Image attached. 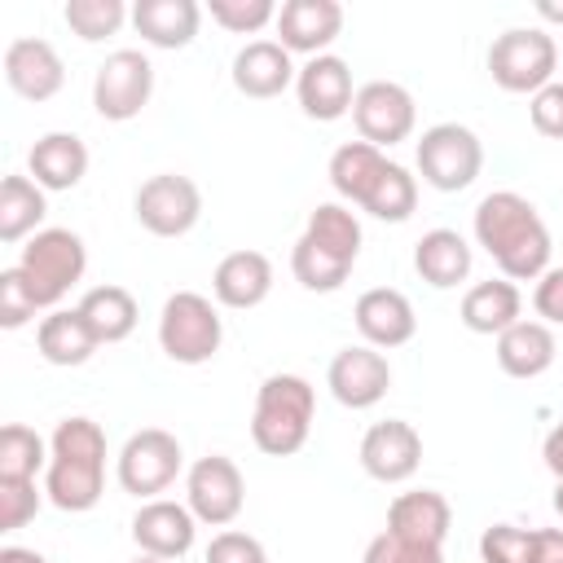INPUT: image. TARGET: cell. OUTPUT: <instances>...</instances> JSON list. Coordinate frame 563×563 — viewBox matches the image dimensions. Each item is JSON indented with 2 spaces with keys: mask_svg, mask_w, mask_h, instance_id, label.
Segmentation results:
<instances>
[{
  "mask_svg": "<svg viewBox=\"0 0 563 563\" xmlns=\"http://www.w3.org/2000/svg\"><path fill=\"white\" fill-rule=\"evenodd\" d=\"M295 97H299V110L317 123H334L352 110L356 92H352V70L343 57L334 53H321V57H308L295 75Z\"/></svg>",
  "mask_w": 563,
  "mask_h": 563,
  "instance_id": "9a60e30c",
  "label": "cell"
},
{
  "mask_svg": "<svg viewBox=\"0 0 563 563\" xmlns=\"http://www.w3.org/2000/svg\"><path fill=\"white\" fill-rule=\"evenodd\" d=\"M418 462H422V435L405 418L374 422L361 435V466L378 484H405L418 471Z\"/></svg>",
  "mask_w": 563,
  "mask_h": 563,
  "instance_id": "5bb4252c",
  "label": "cell"
},
{
  "mask_svg": "<svg viewBox=\"0 0 563 563\" xmlns=\"http://www.w3.org/2000/svg\"><path fill=\"white\" fill-rule=\"evenodd\" d=\"M352 119H356V132L361 141L369 145H396L413 132L418 123V106H413V92L405 84H391V79H369L365 88H356V101H352Z\"/></svg>",
  "mask_w": 563,
  "mask_h": 563,
  "instance_id": "7c38bea8",
  "label": "cell"
},
{
  "mask_svg": "<svg viewBox=\"0 0 563 563\" xmlns=\"http://www.w3.org/2000/svg\"><path fill=\"white\" fill-rule=\"evenodd\" d=\"M273 290V264L264 251H229L211 273V295L224 308H260Z\"/></svg>",
  "mask_w": 563,
  "mask_h": 563,
  "instance_id": "44dd1931",
  "label": "cell"
},
{
  "mask_svg": "<svg viewBox=\"0 0 563 563\" xmlns=\"http://www.w3.org/2000/svg\"><path fill=\"white\" fill-rule=\"evenodd\" d=\"M132 563H167V559H154V554H136Z\"/></svg>",
  "mask_w": 563,
  "mask_h": 563,
  "instance_id": "f907efd6",
  "label": "cell"
},
{
  "mask_svg": "<svg viewBox=\"0 0 563 563\" xmlns=\"http://www.w3.org/2000/svg\"><path fill=\"white\" fill-rule=\"evenodd\" d=\"M44 493L57 510H70V515H84L101 501V488H106V431L75 413V418H62L53 440H48V466H44Z\"/></svg>",
  "mask_w": 563,
  "mask_h": 563,
  "instance_id": "7a4b0ae2",
  "label": "cell"
},
{
  "mask_svg": "<svg viewBox=\"0 0 563 563\" xmlns=\"http://www.w3.org/2000/svg\"><path fill=\"white\" fill-rule=\"evenodd\" d=\"M554 330L545 321H515L510 330L497 334V365L510 374V378H541L550 365H554Z\"/></svg>",
  "mask_w": 563,
  "mask_h": 563,
  "instance_id": "cb8c5ba5",
  "label": "cell"
},
{
  "mask_svg": "<svg viewBox=\"0 0 563 563\" xmlns=\"http://www.w3.org/2000/svg\"><path fill=\"white\" fill-rule=\"evenodd\" d=\"M18 268L26 273L40 308H57L62 295L84 277L88 268V251L84 238L75 229H40L35 238H26Z\"/></svg>",
  "mask_w": 563,
  "mask_h": 563,
  "instance_id": "8992f818",
  "label": "cell"
},
{
  "mask_svg": "<svg viewBox=\"0 0 563 563\" xmlns=\"http://www.w3.org/2000/svg\"><path fill=\"white\" fill-rule=\"evenodd\" d=\"M48 466V444L35 427L9 422L0 431V479H35V471Z\"/></svg>",
  "mask_w": 563,
  "mask_h": 563,
  "instance_id": "836d02e7",
  "label": "cell"
},
{
  "mask_svg": "<svg viewBox=\"0 0 563 563\" xmlns=\"http://www.w3.org/2000/svg\"><path fill=\"white\" fill-rule=\"evenodd\" d=\"M537 13L545 22H563V0H537Z\"/></svg>",
  "mask_w": 563,
  "mask_h": 563,
  "instance_id": "c3c4849f",
  "label": "cell"
},
{
  "mask_svg": "<svg viewBox=\"0 0 563 563\" xmlns=\"http://www.w3.org/2000/svg\"><path fill=\"white\" fill-rule=\"evenodd\" d=\"M44 216H48V202L31 176H4L0 180V242L35 238Z\"/></svg>",
  "mask_w": 563,
  "mask_h": 563,
  "instance_id": "f546056e",
  "label": "cell"
},
{
  "mask_svg": "<svg viewBox=\"0 0 563 563\" xmlns=\"http://www.w3.org/2000/svg\"><path fill=\"white\" fill-rule=\"evenodd\" d=\"M79 312H84V321L92 325V334L101 343H123L136 330V317H141L132 290H123V286H92L79 299Z\"/></svg>",
  "mask_w": 563,
  "mask_h": 563,
  "instance_id": "4dcf8cb0",
  "label": "cell"
},
{
  "mask_svg": "<svg viewBox=\"0 0 563 563\" xmlns=\"http://www.w3.org/2000/svg\"><path fill=\"white\" fill-rule=\"evenodd\" d=\"M242 501H246V484H242V471H238L233 457L207 453V457H198L189 466V475H185V506L194 510L198 523L229 528L242 515Z\"/></svg>",
  "mask_w": 563,
  "mask_h": 563,
  "instance_id": "8fae6325",
  "label": "cell"
},
{
  "mask_svg": "<svg viewBox=\"0 0 563 563\" xmlns=\"http://www.w3.org/2000/svg\"><path fill=\"white\" fill-rule=\"evenodd\" d=\"M62 18H66V26H70L79 40L92 44V40L114 35V31L123 26L128 9H123V0H66Z\"/></svg>",
  "mask_w": 563,
  "mask_h": 563,
  "instance_id": "d590c367",
  "label": "cell"
},
{
  "mask_svg": "<svg viewBox=\"0 0 563 563\" xmlns=\"http://www.w3.org/2000/svg\"><path fill=\"white\" fill-rule=\"evenodd\" d=\"M211 22H220L233 35H255L260 26L277 22V4L273 0H211Z\"/></svg>",
  "mask_w": 563,
  "mask_h": 563,
  "instance_id": "8d00e7d4",
  "label": "cell"
},
{
  "mask_svg": "<svg viewBox=\"0 0 563 563\" xmlns=\"http://www.w3.org/2000/svg\"><path fill=\"white\" fill-rule=\"evenodd\" d=\"M35 347L48 365H84L101 347V339L92 334L79 308H53L35 330Z\"/></svg>",
  "mask_w": 563,
  "mask_h": 563,
  "instance_id": "4316f807",
  "label": "cell"
},
{
  "mask_svg": "<svg viewBox=\"0 0 563 563\" xmlns=\"http://www.w3.org/2000/svg\"><path fill=\"white\" fill-rule=\"evenodd\" d=\"M303 238L317 242L321 251L339 255L343 264H356V255H361V220H356L343 202H321V207L308 216Z\"/></svg>",
  "mask_w": 563,
  "mask_h": 563,
  "instance_id": "1f68e13d",
  "label": "cell"
},
{
  "mask_svg": "<svg viewBox=\"0 0 563 563\" xmlns=\"http://www.w3.org/2000/svg\"><path fill=\"white\" fill-rule=\"evenodd\" d=\"M449 523H453V510H449L444 493H435V488L400 493V497L387 506V532H396V537H405V541L444 545Z\"/></svg>",
  "mask_w": 563,
  "mask_h": 563,
  "instance_id": "7402d4cb",
  "label": "cell"
},
{
  "mask_svg": "<svg viewBox=\"0 0 563 563\" xmlns=\"http://www.w3.org/2000/svg\"><path fill=\"white\" fill-rule=\"evenodd\" d=\"M479 559L484 563H532V528H515V523L484 528Z\"/></svg>",
  "mask_w": 563,
  "mask_h": 563,
  "instance_id": "f35d334b",
  "label": "cell"
},
{
  "mask_svg": "<svg viewBox=\"0 0 563 563\" xmlns=\"http://www.w3.org/2000/svg\"><path fill=\"white\" fill-rule=\"evenodd\" d=\"M35 312H40V299H35L26 273H22L18 264L4 268V273H0V325H4V330H18V325H26Z\"/></svg>",
  "mask_w": 563,
  "mask_h": 563,
  "instance_id": "74e56055",
  "label": "cell"
},
{
  "mask_svg": "<svg viewBox=\"0 0 563 563\" xmlns=\"http://www.w3.org/2000/svg\"><path fill=\"white\" fill-rule=\"evenodd\" d=\"M207 563H268V550L260 545V537L238 532V528H224V532L211 537Z\"/></svg>",
  "mask_w": 563,
  "mask_h": 563,
  "instance_id": "b9f144b4",
  "label": "cell"
},
{
  "mask_svg": "<svg viewBox=\"0 0 563 563\" xmlns=\"http://www.w3.org/2000/svg\"><path fill=\"white\" fill-rule=\"evenodd\" d=\"M413 207H418V180H413L400 163H387V172L378 176V185H374V194L365 198L361 211H369L374 220L400 224V220L413 216Z\"/></svg>",
  "mask_w": 563,
  "mask_h": 563,
  "instance_id": "e575fe53",
  "label": "cell"
},
{
  "mask_svg": "<svg viewBox=\"0 0 563 563\" xmlns=\"http://www.w3.org/2000/svg\"><path fill=\"white\" fill-rule=\"evenodd\" d=\"M198 18L202 9L194 0H136L132 4V26L154 48H185L198 35Z\"/></svg>",
  "mask_w": 563,
  "mask_h": 563,
  "instance_id": "484cf974",
  "label": "cell"
},
{
  "mask_svg": "<svg viewBox=\"0 0 563 563\" xmlns=\"http://www.w3.org/2000/svg\"><path fill=\"white\" fill-rule=\"evenodd\" d=\"M559 70V44L541 26H510L488 48V75L506 92H541L554 84Z\"/></svg>",
  "mask_w": 563,
  "mask_h": 563,
  "instance_id": "277c9868",
  "label": "cell"
},
{
  "mask_svg": "<svg viewBox=\"0 0 563 563\" xmlns=\"http://www.w3.org/2000/svg\"><path fill=\"white\" fill-rule=\"evenodd\" d=\"M387 163H391V158H387L378 145H369V141H347V145H339V150L330 154V185H334L339 198L365 207V198L374 194V185H378V176L387 172Z\"/></svg>",
  "mask_w": 563,
  "mask_h": 563,
  "instance_id": "f1b7e54d",
  "label": "cell"
},
{
  "mask_svg": "<svg viewBox=\"0 0 563 563\" xmlns=\"http://www.w3.org/2000/svg\"><path fill=\"white\" fill-rule=\"evenodd\" d=\"M554 510L563 515V484H554Z\"/></svg>",
  "mask_w": 563,
  "mask_h": 563,
  "instance_id": "681fc988",
  "label": "cell"
},
{
  "mask_svg": "<svg viewBox=\"0 0 563 563\" xmlns=\"http://www.w3.org/2000/svg\"><path fill=\"white\" fill-rule=\"evenodd\" d=\"M532 563H563V528H532Z\"/></svg>",
  "mask_w": 563,
  "mask_h": 563,
  "instance_id": "f6af8a7d",
  "label": "cell"
},
{
  "mask_svg": "<svg viewBox=\"0 0 563 563\" xmlns=\"http://www.w3.org/2000/svg\"><path fill=\"white\" fill-rule=\"evenodd\" d=\"M413 268L427 286L449 290L471 277V242L457 229H431L413 242Z\"/></svg>",
  "mask_w": 563,
  "mask_h": 563,
  "instance_id": "d4e9b609",
  "label": "cell"
},
{
  "mask_svg": "<svg viewBox=\"0 0 563 563\" xmlns=\"http://www.w3.org/2000/svg\"><path fill=\"white\" fill-rule=\"evenodd\" d=\"M295 62L290 53L277 44V40H251L246 48H238L233 57V88L242 97H255V101H268V97H282L290 84H295Z\"/></svg>",
  "mask_w": 563,
  "mask_h": 563,
  "instance_id": "ffe728a7",
  "label": "cell"
},
{
  "mask_svg": "<svg viewBox=\"0 0 563 563\" xmlns=\"http://www.w3.org/2000/svg\"><path fill=\"white\" fill-rule=\"evenodd\" d=\"M180 466H185L180 440L172 431H163V427H145V431L128 435V444L119 449L114 475H119V488L123 493L154 501L158 493H167L176 484Z\"/></svg>",
  "mask_w": 563,
  "mask_h": 563,
  "instance_id": "52a82bcc",
  "label": "cell"
},
{
  "mask_svg": "<svg viewBox=\"0 0 563 563\" xmlns=\"http://www.w3.org/2000/svg\"><path fill=\"white\" fill-rule=\"evenodd\" d=\"M365 563H444L440 545H422V541H405L396 532H378L369 545H365Z\"/></svg>",
  "mask_w": 563,
  "mask_h": 563,
  "instance_id": "60d3db41",
  "label": "cell"
},
{
  "mask_svg": "<svg viewBox=\"0 0 563 563\" xmlns=\"http://www.w3.org/2000/svg\"><path fill=\"white\" fill-rule=\"evenodd\" d=\"M132 211L154 238H180L202 216V189L180 172H158L136 189Z\"/></svg>",
  "mask_w": 563,
  "mask_h": 563,
  "instance_id": "30bf717a",
  "label": "cell"
},
{
  "mask_svg": "<svg viewBox=\"0 0 563 563\" xmlns=\"http://www.w3.org/2000/svg\"><path fill=\"white\" fill-rule=\"evenodd\" d=\"M484 167V145L466 123H435L418 141V172L431 189L457 194L466 189Z\"/></svg>",
  "mask_w": 563,
  "mask_h": 563,
  "instance_id": "ba28073f",
  "label": "cell"
},
{
  "mask_svg": "<svg viewBox=\"0 0 563 563\" xmlns=\"http://www.w3.org/2000/svg\"><path fill=\"white\" fill-rule=\"evenodd\" d=\"M4 79H9V88H13L18 97H26V101H48V97L62 92L66 66H62V57H57V48H53L48 40L22 35V40H13V44L4 48Z\"/></svg>",
  "mask_w": 563,
  "mask_h": 563,
  "instance_id": "ac0fdd59",
  "label": "cell"
},
{
  "mask_svg": "<svg viewBox=\"0 0 563 563\" xmlns=\"http://www.w3.org/2000/svg\"><path fill=\"white\" fill-rule=\"evenodd\" d=\"M343 31V4L339 0H286L277 9V44L286 53L321 57Z\"/></svg>",
  "mask_w": 563,
  "mask_h": 563,
  "instance_id": "e0dca14e",
  "label": "cell"
},
{
  "mask_svg": "<svg viewBox=\"0 0 563 563\" xmlns=\"http://www.w3.org/2000/svg\"><path fill=\"white\" fill-rule=\"evenodd\" d=\"M532 308L545 325H563V268H545L532 290Z\"/></svg>",
  "mask_w": 563,
  "mask_h": 563,
  "instance_id": "ee69618b",
  "label": "cell"
},
{
  "mask_svg": "<svg viewBox=\"0 0 563 563\" xmlns=\"http://www.w3.org/2000/svg\"><path fill=\"white\" fill-rule=\"evenodd\" d=\"M312 409H317V391L303 374H268L255 391V413H251L255 449L268 457L299 453L312 431Z\"/></svg>",
  "mask_w": 563,
  "mask_h": 563,
  "instance_id": "3957f363",
  "label": "cell"
},
{
  "mask_svg": "<svg viewBox=\"0 0 563 563\" xmlns=\"http://www.w3.org/2000/svg\"><path fill=\"white\" fill-rule=\"evenodd\" d=\"M528 114H532V128L550 141H563V79L545 84L541 92H532L528 101Z\"/></svg>",
  "mask_w": 563,
  "mask_h": 563,
  "instance_id": "7bdbcfd3",
  "label": "cell"
},
{
  "mask_svg": "<svg viewBox=\"0 0 563 563\" xmlns=\"http://www.w3.org/2000/svg\"><path fill=\"white\" fill-rule=\"evenodd\" d=\"M541 457H545L550 475L563 484V422H554V427H550V435H545V444H541Z\"/></svg>",
  "mask_w": 563,
  "mask_h": 563,
  "instance_id": "bcb514c9",
  "label": "cell"
},
{
  "mask_svg": "<svg viewBox=\"0 0 563 563\" xmlns=\"http://www.w3.org/2000/svg\"><path fill=\"white\" fill-rule=\"evenodd\" d=\"M475 242L493 255V264L501 268L506 282H537L550 268V251H554L545 220L515 189H497V194L479 198Z\"/></svg>",
  "mask_w": 563,
  "mask_h": 563,
  "instance_id": "6da1fadb",
  "label": "cell"
},
{
  "mask_svg": "<svg viewBox=\"0 0 563 563\" xmlns=\"http://www.w3.org/2000/svg\"><path fill=\"white\" fill-rule=\"evenodd\" d=\"M194 532H198V519L185 501H167V497H154V501H141V510L132 515V541L141 554H154V559H180L194 550Z\"/></svg>",
  "mask_w": 563,
  "mask_h": 563,
  "instance_id": "2e32d148",
  "label": "cell"
},
{
  "mask_svg": "<svg viewBox=\"0 0 563 563\" xmlns=\"http://www.w3.org/2000/svg\"><path fill=\"white\" fill-rule=\"evenodd\" d=\"M290 273H295V282H299L303 290L330 295V290H339V286L347 282L352 264H343L339 255L321 251L317 242H308V238L299 233V242H295V251H290Z\"/></svg>",
  "mask_w": 563,
  "mask_h": 563,
  "instance_id": "d6a6232c",
  "label": "cell"
},
{
  "mask_svg": "<svg viewBox=\"0 0 563 563\" xmlns=\"http://www.w3.org/2000/svg\"><path fill=\"white\" fill-rule=\"evenodd\" d=\"M519 308H523L519 286L506 277H488L462 295V325L471 334H501L519 321Z\"/></svg>",
  "mask_w": 563,
  "mask_h": 563,
  "instance_id": "83f0119b",
  "label": "cell"
},
{
  "mask_svg": "<svg viewBox=\"0 0 563 563\" xmlns=\"http://www.w3.org/2000/svg\"><path fill=\"white\" fill-rule=\"evenodd\" d=\"M26 172L40 189H75L88 172V145L75 132H48L31 145Z\"/></svg>",
  "mask_w": 563,
  "mask_h": 563,
  "instance_id": "603a6c76",
  "label": "cell"
},
{
  "mask_svg": "<svg viewBox=\"0 0 563 563\" xmlns=\"http://www.w3.org/2000/svg\"><path fill=\"white\" fill-rule=\"evenodd\" d=\"M40 488L35 479H0V532H18L35 519L40 510Z\"/></svg>",
  "mask_w": 563,
  "mask_h": 563,
  "instance_id": "ab89813d",
  "label": "cell"
},
{
  "mask_svg": "<svg viewBox=\"0 0 563 563\" xmlns=\"http://www.w3.org/2000/svg\"><path fill=\"white\" fill-rule=\"evenodd\" d=\"M224 325L220 312L207 295L198 290H176L167 295L163 312H158V347L176 361V365H202L220 352Z\"/></svg>",
  "mask_w": 563,
  "mask_h": 563,
  "instance_id": "5b68a950",
  "label": "cell"
},
{
  "mask_svg": "<svg viewBox=\"0 0 563 563\" xmlns=\"http://www.w3.org/2000/svg\"><path fill=\"white\" fill-rule=\"evenodd\" d=\"M325 387L330 396L343 405V409H369L387 396L391 387V365L378 347L369 343H352V347H339L330 369H325Z\"/></svg>",
  "mask_w": 563,
  "mask_h": 563,
  "instance_id": "4fadbf2b",
  "label": "cell"
},
{
  "mask_svg": "<svg viewBox=\"0 0 563 563\" xmlns=\"http://www.w3.org/2000/svg\"><path fill=\"white\" fill-rule=\"evenodd\" d=\"M352 317H356L361 339H365L369 347H378V352H391V347H400V343H409V339L418 334L413 303H409L400 290H391V286L365 290V295L356 299Z\"/></svg>",
  "mask_w": 563,
  "mask_h": 563,
  "instance_id": "d6986e66",
  "label": "cell"
},
{
  "mask_svg": "<svg viewBox=\"0 0 563 563\" xmlns=\"http://www.w3.org/2000/svg\"><path fill=\"white\" fill-rule=\"evenodd\" d=\"M0 563H48L40 550H26V545H4L0 550Z\"/></svg>",
  "mask_w": 563,
  "mask_h": 563,
  "instance_id": "7dc6e473",
  "label": "cell"
},
{
  "mask_svg": "<svg viewBox=\"0 0 563 563\" xmlns=\"http://www.w3.org/2000/svg\"><path fill=\"white\" fill-rule=\"evenodd\" d=\"M150 92H154V66H150V57L136 53V48L110 53V57L97 66V75H92V106H97V114L110 119V123L136 119V114L145 110Z\"/></svg>",
  "mask_w": 563,
  "mask_h": 563,
  "instance_id": "9c48e42d",
  "label": "cell"
}]
</instances>
